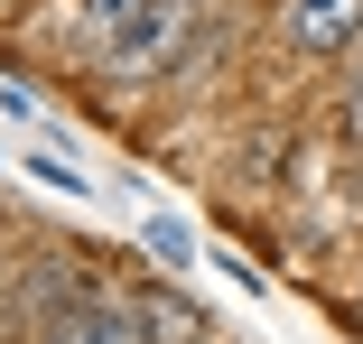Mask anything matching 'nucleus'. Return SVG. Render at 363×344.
<instances>
[{
  "instance_id": "39448f33",
  "label": "nucleus",
  "mask_w": 363,
  "mask_h": 344,
  "mask_svg": "<svg viewBox=\"0 0 363 344\" xmlns=\"http://www.w3.org/2000/svg\"><path fill=\"white\" fill-rule=\"evenodd\" d=\"M0 10H10V0H0Z\"/></svg>"
},
{
  "instance_id": "f257e3e1",
  "label": "nucleus",
  "mask_w": 363,
  "mask_h": 344,
  "mask_svg": "<svg viewBox=\"0 0 363 344\" xmlns=\"http://www.w3.org/2000/svg\"><path fill=\"white\" fill-rule=\"evenodd\" d=\"M84 19H94V38H103V56H121V65H140L159 38H168V0H84Z\"/></svg>"
},
{
  "instance_id": "7ed1b4c3",
  "label": "nucleus",
  "mask_w": 363,
  "mask_h": 344,
  "mask_svg": "<svg viewBox=\"0 0 363 344\" xmlns=\"http://www.w3.org/2000/svg\"><path fill=\"white\" fill-rule=\"evenodd\" d=\"M38 344H150V316H130L112 298H75V307H56Z\"/></svg>"
},
{
  "instance_id": "f03ea898",
  "label": "nucleus",
  "mask_w": 363,
  "mask_h": 344,
  "mask_svg": "<svg viewBox=\"0 0 363 344\" xmlns=\"http://www.w3.org/2000/svg\"><path fill=\"white\" fill-rule=\"evenodd\" d=\"M279 38L298 56H335L363 38V0H279Z\"/></svg>"
},
{
  "instance_id": "20e7f679",
  "label": "nucleus",
  "mask_w": 363,
  "mask_h": 344,
  "mask_svg": "<svg viewBox=\"0 0 363 344\" xmlns=\"http://www.w3.org/2000/svg\"><path fill=\"white\" fill-rule=\"evenodd\" d=\"M345 140H363V65H354V84H345Z\"/></svg>"
}]
</instances>
